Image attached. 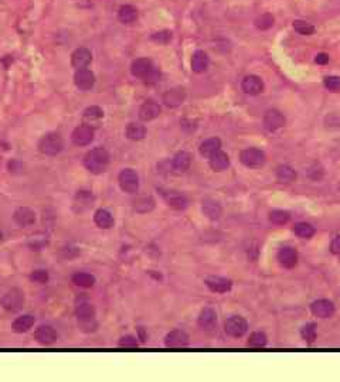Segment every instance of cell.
<instances>
[{"label": "cell", "instance_id": "cell-1", "mask_svg": "<svg viewBox=\"0 0 340 382\" xmlns=\"http://www.w3.org/2000/svg\"><path fill=\"white\" fill-rule=\"evenodd\" d=\"M109 165V153L104 147H95L89 150L84 157V166L94 174H101L108 169Z\"/></svg>", "mask_w": 340, "mask_h": 382}, {"label": "cell", "instance_id": "cell-2", "mask_svg": "<svg viewBox=\"0 0 340 382\" xmlns=\"http://www.w3.org/2000/svg\"><path fill=\"white\" fill-rule=\"evenodd\" d=\"M75 314L78 317V326L82 331L91 333L97 329V320H95V309L87 300H80L75 306Z\"/></svg>", "mask_w": 340, "mask_h": 382}, {"label": "cell", "instance_id": "cell-3", "mask_svg": "<svg viewBox=\"0 0 340 382\" xmlns=\"http://www.w3.org/2000/svg\"><path fill=\"white\" fill-rule=\"evenodd\" d=\"M64 147V142L61 139V136L59 133H47L41 137L40 143H39V149L43 154H47V156H55L59 154Z\"/></svg>", "mask_w": 340, "mask_h": 382}, {"label": "cell", "instance_id": "cell-4", "mask_svg": "<svg viewBox=\"0 0 340 382\" xmlns=\"http://www.w3.org/2000/svg\"><path fill=\"white\" fill-rule=\"evenodd\" d=\"M119 186L125 193L129 194H135L139 190V177L136 174L135 170L132 169H125L119 173Z\"/></svg>", "mask_w": 340, "mask_h": 382}, {"label": "cell", "instance_id": "cell-5", "mask_svg": "<svg viewBox=\"0 0 340 382\" xmlns=\"http://www.w3.org/2000/svg\"><path fill=\"white\" fill-rule=\"evenodd\" d=\"M24 305V293L20 289H12L2 297V306L9 312H18Z\"/></svg>", "mask_w": 340, "mask_h": 382}, {"label": "cell", "instance_id": "cell-6", "mask_svg": "<svg viewBox=\"0 0 340 382\" xmlns=\"http://www.w3.org/2000/svg\"><path fill=\"white\" fill-rule=\"evenodd\" d=\"M224 330L229 335L238 338V337H242L247 333L248 323H247L245 318L241 317V316H231V317L225 320Z\"/></svg>", "mask_w": 340, "mask_h": 382}, {"label": "cell", "instance_id": "cell-7", "mask_svg": "<svg viewBox=\"0 0 340 382\" xmlns=\"http://www.w3.org/2000/svg\"><path fill=\"white\" fill-rule=\"evenodd\" d=\"M240 159L244 166L255 169V167H261L265 163V153L259 149L251 147V149H245L241 152Z\"/></svg>", "mask_w": 340, "mask_h": 382}, {"label": "cell", "instance_id": "cell-8", "mask_svg": "<svg viewBox=\"0 0 340 382\" xmlns=\"http://www.w3.org/2000/svg\"><path fill=\"white\" fill-rule=\"evenodd\" d=\"M72 143L75 146H87L91 142L94 140V128H91L88 125H81L74 129L72 135H71Z\"/></svg>", "mask_w": 340, "mask_h": 382}, {"label": "cell", "instance_id": "cell-9", "mask_svg": "<svg viewBox=\"0 0 340 382\" xmlns=\"http://www.w3.org/2000/svg\"><path fill=\"white\" fill-rule=\"evenodd\" d=\"M94 206V195L89 191H78L72 201V210L77 214H84Z\"/></svg>", "mask_w": 340, "mask_h": 382}, {"label": "cell", "instance_id": "cell-10", "mask_svg": "<svg viewBox=\"0 0 340 382\" xmlns=\"http://www.w3.org/2000/svg\"><path fill=\"white\" fill-rule=\"evenodd\" d=\"M285 125V116L278 109H270L264 115V128L268 132H275Z\"/></svg>", "mask_w": 340, "mask_h": 382}, {"label": "cell", "instance_id": "cell-11", "mask_svg": "<svg viewBox=\"0 0 340 382\" xmlns=\"http://www.w3.org/2000/svg\"><path fill=\"white\" fill-rule=\"evenodd\" d=\"M74 83H75L77 88L81 91H89L94 87L95 84V75L94 72H91L87 68L78 70L74 75Z\"/></svg>", "mask_w": 340, "mask_h": 382}, {"label": "cell", "instance_id": "cell-12", "mask_svg": "<svg viewBox=\"0 0 340 382\" xmlns=\"http://www.w3.org/2000/svg\"><path fill=\"white\" fill-rule=\"evenodd\" d=\"M92 61V54L89 51L88 48H77L75 51L71 55V64L74 68L77 70H82V68H87Z\"/></svg>", "mask_w": 340, "mask_h": 382}, {"label": "cell", "instance_id": "cell-13", "mask_svg": "<svg viewBox=\"0 0 340 382\" xmlns=\"http://www.w3.org/2000/svg\"><path fill=\"white\" fill-rule=\"evenodd\" d=\"M311 310H312V313L316 316V317L328 318V317H332V316L334 314V305L330 301V300L320 299L312 303Z\"/></svg>", "mask_w": 340, "mask_h": 382}, {"label": "cell", "instance_id": "cell-14", "mask_svg": "<svg viewBox=\"0 0 340 382\" xmlns=\"http://www.w3.org/2000/svg\"><path fill=\"white\" fill-rule=\"evenodd\" d=\"M164 344L169 348H183L188 346V335L182 330H173L164 338Z\"/></svg>", "mask_w": 340, "mask_h": 382}, {"label": "cell", "instance_id": "cell-15", "mask_svg": "<svg viewBox=\"0 0 340 382\" xmlns=\"http://www.w3.org/2000/svg\"><path fill=\"white\" fill-rule=\"evenodd\" d=\"M205 285L211 292H216V293H227L230 289L233 288V282L227 277L221 276H209L205 279Z\"/></svg>", "mask_w": 340, "mask_h": 382}, {"label": "cell", "instance_id": "cell-16", "mask_svg": "<svg viewBox=\"0 0 340 382\" xmlns=\"http://www.w3.org/2000/svg\"><path fill=\"white\" fill-rule=\"evenodd\" d=\"M153 68H155V67H153L152 61L147 58H138L132 63V65H130L132 75L136 76V78H142V79H145V78L152 72Z\"/></svg>", "mask_w": 340, "mask_h": 382}, {"label": "cell", "instance_id": "cell-17", "mask_svg": "<svg viewBox=\"0 0 340 382\" xmlns=\"http://www.w3.org/2000/svg\"><path fill=\"white\" fill-rule=\"evenodd\" d=\"M241 87H242V91L248 95H258L264 91V83L257 75H247L242 79Z\"/></svg>", "mask_w": 340, "mask_h": 382}, {"label": "cell", "instance_id": "cell-18", "mask_svg": "<svg viewBox=\"0 0 340 382\" xmlns=\"http://www.w3.org/2000/svg\"><path fill=\"white\" fill-rule=\"evenodd\" d=\"M34 338L43 346H51L57 340V333L51 326L43 324L34 331Z\"/></svg>", "mask_w": 340, "mask_h": 382}, {"label": "cell", "instance_id": "cell-19", "mask_svg": "<svg viewBox=\"0 0 340 382\" xmlns=\"http://www.w3.org/2000/svg\"><path fill=\"white\" fill-rule=\"evenodd\" d=\"M278 262L281 266L287 268V269H291L295 265L298 264V252L291 247H285L279 249L278 252Z\"/></svg>", "mask_w": 340, "mask_h": 382}, {"label": "cell", "instance_id": "cell-20", "mask_svg": "<svg viewBox=\"0 0 340 382\" xmlns=\"http://www.w3.org/2000/svg\"><path fill=\"white\" fill-rule=\"evenodd\" d=\"M102 118H104V111L101 109L100 106H89L84 111V115H82L84 124L88 125L91 128H98Z\"/></svg>", "mask_w": 340, "mask_h": 382}, {"label": "cell", "instance_id": "cell-21", "mask_svg": "<svg viewBox=\"0 0 340 382\" xmlns=\"http://www.w3.org/2000/svg\"><path fill=\"white\" fill-rule=\"evenodd\" d=\"M160 115V106L156 102L153 100H147L143 105L141 106L139 109V118L145 122H149V120H153L156 119Z\"/></svg>", "mask_w": 340, "mask_h": 382}, {"label": "cell", "instance_id": "cell-22", "mask_svg": "<svg viewBox=\"0 0 340 382\" xmlns=\"http://www.w3.org/2000/svg\"><path fill=\"white\" fill-rule=\"evenodd\" d=\"M163 197L167 203V206L175 208V210H179V211L184 210L188 204L187 198L177 191H166V193H163Z\"/></svg>", "mask_w": 340, "mask_h": 382}, {"label": "cell", "instance_id": "cell-23", "mask_svg": "<svg viewBox=\"0 0 340 382\" xmlns=\"http://www.w3.org/2000/svg\"><path fill=\"white\" fill-rule=\"evenodd\" d=\"M184 99H186V91L183 88L169 89V91L163 95V102L167 106H172V108L182 105L183 102H184Z\"/></svg>", "mask_w": 340, "mask_h": 382}, {"label": "cell", "instance_id": "cell-24", "mask_svg": "<svg viewBox=\"0 0 340 382\" xmlns=\"http://www.w3.org/2000/svg\"><path fill=\"white\" fill-rule=\"evenodd\" d=\"M190 165H192V154L188 152H179L173 157V162H172V166H173V170L177 171V173H184L190 169Z\"/></svg>", "mask_w": 340, "mask_h": 382}, {"label": "cell", "instance_id": "cell-25", "mask_svg": "<svg viewBox=\"0 0 340 382\" xmlns=\"http://www.w3.org/2000/svg\"><path fill=\"white\" fill-rule=\"evenodd\" d=\"M14 219L20 227H30L34 224L35 214L33 210H30L27 207H22L14 212Z\"/></svg>", "mask_w": 340, "mask_h": 382}, {"label": "cell", "instance_id": "cell-26", "mask_svg": "<svg viewBox=\"0 0 340 382\" xmlns=\"http://www.w3.org/2000/svg\"><path fill=\"white\" fill-rule=\"evenodd\" d=\"M216 323H217V314H216V312L213 309H210V307L203 309L199 316L200 327L204 330H210L216 326Z\"/></svg>", "mask_w": 340, "mask_h": 382}, {"label": "cell", "instance_id": "cell-27", "mask_svg": "<svg viewBox=\"0 0 340 382\" xmlns=\"http://www.w3.org/2000/svg\"><path fill=\"white\" fill-rule=\"evenodd\" d=\"M203 212H204V215L207 218H210V219H218V218L221 217V214H223V208L221 206L218 204L216 200H211V198H205L203 201Z\"/></svg>", "mask_w": 340, "mask_h": 382}, {"label": "cell", "instance_id": "cell-28", "mask_svg": "<svg viewBox=\"0 0 340 382\" xmlns=\"http://www.w3.org/2000/svg\"><path fill=\"white\" fill-rule=\"evenodd\" d=\"M210 166L214 171H223L230 166V159L227 153L218 150L210 157Z\"/></svg>", "mask_w": 340, "mask_h": 382}, {"label": "cell", "instance_id": "cell-29", "mask_svg": "<svg viewBox=\"0 0 340 382\" xmlns=\"http://www.w3.org/2000/svg\"><path fill=\"white\" fill-rule=\"evenodd\" d=\"M220 149H221V140L218 137H210L200 145V153L205 157H211Z\"/></svg>", "mask_w": 340, "mask_h": 382}, {"label": "cell", "instance_id": "cell-30", "mask_svg": "<svg viewBox=\"0 0 340 382\" xmlns=\"http://www.w3.org/2000/svg\"><path fill=\"white\" fill-rule=\"evenodd\" d=\"M34 317L30 316V314H26V316H22V317H17L12 324V329L16 331V333H26L29 331L33 326H34Z\"/></svg>", "mask_w": 340, "mask_h": 382}, {"label": "cell", "instance_id": "cell-31", "mask_svg": "<svg viewBox=\"0 0 340 382\" xmlns=\"http://www.w3.org/2000/svg\"><path fill=\"white\" fill-rule=\"evenodd\" d=\"M95 224L102 229H109L114 227V217L109 211L106 210H98L94 215Z\"/></svg>", "mask_w": 340, "mask_h": 382}, {"label": "cell", "instance_id": "cell-32", "mask_svg": "<svg viewBox=\"0 0 340 382\" xmlns=\"http://www.w3.org/2000/svg\"><path fill=\"white\" fill-rule=\"evenodd\" d=\"M118 18H119V22L123 24H130L135 22L136 18H138V12H136V9L134 6H130V5H125L119 9V12H118Z\"/></svg>", "mask_w": 340, "mask_h": 382}, {"label": "cell", "instance_id": "cell-33", "mask_svg": "<svg viewBox=\"0 0 340 382\" xmlns=\"http://www.w3.org/2000/svg\"><path fill=\"white\" fill-rule=\"evenodd\" d=\"M209 67V57L204 51H196L192 58V70L194 72H204Z\"/></svg>", "mask_w": 340, "mask_h": 382}, {"label": "cell", "instance_id": "cell-34", "mask_svg": "<svg viewBox=\"0 0 340 382\" xmlns=\"http://www.w3.org/2000/svg\"><path fill=\"white\" fill-rule=\"evenodd\" d=\"M146 136V128L142 124H129L126 128V137L130 140H142Z\"/></svg>", "mask_w": 340, "mask_h": 382}, {"label": "cell", "instance_id": "cell-35", "mask_svg": "<svg viewBox=\"0 0 340 382\" xmlns=\"http://www.w3.org/2000/svg\"><path fill=\"white\" fill-rule=\"evenodd\" d=\"M276 178L281 183H292L296 180V171L289 166H279L276 169Z\"/></svg>", "mask_w": 340, "mask_h": 382}, {"label": "cell", "instance_id": "cell-36", "mask_svg": "<svg viewBox=\"0 0 340 382\" xmlns=\"http://www.w3.org/2000/svg\"><path fill=\"white\" fill-rule=\"evenodd\" d=\"M72 283L80 288H92L95 283V277L85 272H78L72 276Z\"/></svg>", "mask_w": 340, "mask_h": 382}, {"label": "cell", "instance_id": "cell-37", "mask_svg": "<svg viewBox=\"0 0 340 382\" xmlns=\"http://www.w3.org/2000/svg\"><path fill=\"white\" fill-rule=\"evenodd\" d=\"M293 232L299 236V238L309 239V238H312V236L315 235V228L312 227L311 224L298 223V224H295V227H293Z\"/></svg>", "mask_w": 340, "mask_h": 382}, {"label": "cell", "instance_id": "cell-38", "mask_svg": "<svg viewBox=\"0 0 340 382\" xmlns=\"http://www.w3.org/2000/svg\"><path fill=\"white\" fill-rule=\"evenodd\" d=\"M267 343H268V338H267V334L262 333V331H255V333H252L250 335V338H248V347L251 348H262L267 346Z\"/></svg>", "mask_w": 340, "mask_h": 382}, {"label": "cell", "instance_id": "cell-39", "mask_svg": "<svg viewBox=\"0 0 340 382\" xmlns=\"http://www.w3.org/2000/svg\"><path fill=\"white\" fill-rule=\"evenodd\" d=\"M289 219H291L289 212L284 210H274L270 214V221L275 225H285Z\"/></svg>", "mask_w": 340, "mask_h": 382}, {"label": "cell", "instance_id": "cell-40", "mask_svg": "<svg viewBox=\"0 0 340 382\" xmlns=\"http://www.w3.org/2000/svg\"><path fill=\"white\" fill-rule=\"evenodd\" d=\"M300 335H302V338L305 341H308V343H313L317 335L316 326L313 323L305 324V326L302 327V330H300Z\"/></svg>", "mask_w": 340, "mask_h": 382}, {"label": "cell", "instance_id": "cell-41", "mask_svg": "<svg viewBox=\"0 0 340 382\" xmlns=\"http://www.w3.org/2000/svg\"><path fill=\"white\" fill-rule=\"evenodd\" d=\"M274 22H275L274 16L270 14V13H265V14L259 16V17L255 20V26H257V29L259 30H268L274 26Z\"/></svg>", "mask_w": 340, "mask_h": 382}, {"label": "cell", "instance_id": "cell-42", "mask_svg": "<svg viewBox=\"0 0 340 382\" xmlns=\"http://www.w3.org/2000/svg\"><path fill=\"white\" fill-rule=\"evenodd\" d=\"M293 29L302 35H311L315 33V27L311 23H306L304 20H296L293 22Z\"/></svg>", "mask_w": 340, "mask_h": 382}, {"label": "cell", "instance_id": "cell-43", "mask_svg": "<svg viewBox=\"0 0 340 382\" xmlns=\"http://www.w3.org/2000/svg\"><path fill=\"white\" fill-rule=\"evenodd\" d=\"M155 207V201L152 197H142L139 200L135 201V210L139 212H147Z\"/></svg>", "mask_w": 340, "mask_h": 382}, {"label": "cell", "instance_id": "cell-44", "mask_svg": "<svg viewBox=\"0 0 340 382\" xmlns=\"http://www.w3.org/2000/svg\"><path fill=\"white\" fill-rule=\"evenodd\" d=\"M323 84H325V87H326L329 91H333V92H336V91H339L340 89V76H336V75L326 76V78H325V81H323Z\"/></svg>", "mask_w": 340, "mask_h": 382}, {"label": "cell", "instance_id": "cell-45", "mask_svg": "<svg viewBox=\"0 0 340 382\" xmlns=\"http://www.w3.org/2000/svg\"><path fill=\"white\" fill-rule=\"evenodd\" d=\"M152 40L156 43H160V44H167L172 40V33L167 31V30L159 31V33H155L152 35Z\"/></svg>", "mask_w": 340, "mask_h": 382}, {"label": "cell", "instance_id": "cell-46", "mask_svg": "<svg viewBox=\"0 0 340 382\" xmlns=\"http://www.w3.org/2000/svg\"><path fill=\"white\" fill-rule=\"evenodd\" d=\"M119 347L122 348H136L138 347V340L134 335H125L119 340Z\"/></svg>", "mask_w": 340, "mask_h": 382}, {"label": "cell", "instance_id": "cell-47", "mask_svg": "<svg viewBox=\"0 0 340 382\" xmlns=\"http://www.w3.org/2000/svg\"><path fill=\"white\" fill-rule=\"evenodd\" d=\"M30 279H31L33 282L46 283L48 280V273L46 271H34L31 273Z\"/></svg>", "mask_w": 340, "mask_h": 382}, {"label": "cell", "instance_id": "cell-48", "mask_svg": "<svg viewBox=\"0 0 340 382\" xmlns=\"http://www.w3.org/2000/svg\"><path fill=\"white\" fill-rule=\"evenodd\" d=\"M159 78H160V72H159L158 68L155 67L152 72H150V74H149V75H147L143 81H145L146 84H155V83H158Z\"/></svg>", "mask_w": 340, "mask_h": 382}, {"label": "cell", "instance_id": "cell-49", "mask_svg": "<svg viewBox=\"0 0 340 382\" xmlns=\"http://www.w3.org/2000/svg\"><path fill=\"white\" fill-rule=\"evenodd\" d=\"M330 249H332V252L336 253V255H340V235L336 236L333 241H332Z\"/></svg>", "mask_w": 340, "mask_h": 382}, {"label": "cell", "instance_id": "cell-50", "mask_svg": "<svg viewBox=\"0 0 340 382\" xmlns=\"http://www.w3.org/2000/svg\"><path fill=\"white\" fill-rule=\"evenodd\" d=\"M315 63H316V64H319V65L328 64V63H329V55L326 53L317 54L316 58H315Z\"/></svg>", "mask_w": 340, "mask_h": 382}, {"label": "cell", "instance_id": "cell-51", "mask_svg": "<svg viewBox=\"0 0 340 382\" xmlns=\"http://www.w3.org/2000/svg\"><path fill=\"white\" fill-rule=\"evenodd\" d=\"M2 239H3V234H2V231H0V242H2Z\"/></svg>", "mask_w": 340, "mask_h": 382}]
</instances>
